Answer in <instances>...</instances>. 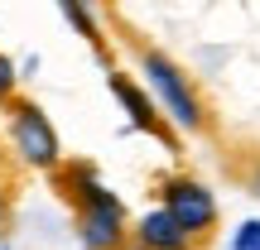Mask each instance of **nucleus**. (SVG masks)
I'll return each instance as SVG.
<instances>
[{"label":"nucleus","instance_id":"f257e3e1","mask_svg":"<svg viewBox=\"0 0 260 250\" xmlns=\"http://www.w3.org/2000/svg\"><path fill=\"white\" fill-rule=\"evenodd\" d=\"M53 183H58V193H63V202L73 207L82 250H130V222H135V217H130L125 202L102 183V168L96 164L68 159Z\"/></svg>","mask_w":260,"mask_h":250},{"label":"nucleus","instance_id":"f03ea898","mask_svg":"<svg viewBox=\"0 0 260 250\" xmlns=\"http://www.w3.org/2000/svg\"><path fill=\"white\" fill-rule=\"evenodd\" d=\"M130 53H135V67H140V82H145V92L159 101V111H164V121L178 130V135H207V125H212V116H207V101H203V87L193 82V73H188L178 58H169L164 48L145 44L140 34H130Z\"/></svg>","mask_w":260,"mask_h":250},{"label":"nucleus","instance_id":"7ed1b4c3","mask_svg":"<svg viewBox=\"0 0 260 250\" xmlns=\"http://www.w3.org/2000/svg\"><path fill=\"white\" fill-rule=\"evenodd\" d=\"M5 139H10V154L29 173H53V178L63 173L68 154H63V139H58V125L48 121V111L34 96H19L5 111Z\"/></svg>","mask_w":260,"mask_h":250},{"label":"nucleus","instance_id":"20e7f679","mask_svg":"<svg viewBox=\"0 0 260 250\" xmlns=\"http://www.w3.org/2000/svg\"><path fill=\"white\" fill-rule=\"evenodd\" d=\"M159 193V207H164L169 217H174L178 226H188V231L198 236V241H212V231L222 226V207H217V193L203 183V178H193L188 168H174V173H164L154 183Z\"/></svg>","mask_w":260,"mask_h":250},{"label":"nucleus","instance_id":"39448f33","mask_svg":"<svg viewBox=\"0 0 260 250\" xmlns=\"http://www.w3.org/2000/svg\"><path fill=\"white\" fill-rule=\"evenodd\" d=\"M106 92H111V101L121 106V116L130 121V130H140V135L159 139L169 154H178V130L164 121L159 101L145 92V82H140V77H130V73H121V67H111V73H106Z\"/></svg>","mask_w":260,"mask_h":250},{"label":"nucleus","instance_id":"423d86ee","mask_svg":"<svg viewBox=\"0 0 260 250\" xmlns=\"http://www.w3.org/2000/svg\"><path fill=\"white\" fill-rule=\"evenodd\" d=\"M130 250H203V241L154 202L130 222Z\"/></svg>","mask_w":260,"mask_h":250},{"label":"nucleus","instance_id":"0eeeda50","mask_svg":"<svg viewBox=\"0 0 260 250\" xmlns=\"http://www.w3.org/2000/svg\"><path fill=\"white\" fill-rule=\"evenodd\" d=\"M58 15H63L68 24H73L77 34L87 39V44H92V53L102 58V67H106V73H111V53H106V39H102V24H96V15H92V10H87L82 0H63V5H58Z\"/></svg>","mask_w":260,"mask_h":250},{"label":"nucleus","instance_id":"6e6552de","mask_svg":"<svg viewBox=\"0 0 260 250\" xmlns=\"http://www.w3.org/2000/svg\"><path fill=\"white\" fill-rule=\"evenodd\" d=\"M19 101V63L10 53H0V116Z\"/></svg>","mask_w":260,"mask_h":250},{"label":"nucleus","instance_id":"1a4fd4ad","mask_svg":"<svg viewBox=\"0 0 260 250\" xmlns=\"http://www.w3.org/2000/svg\"><path fill=\"white\" fill-rule=\"evenodd\" d=\"M226 250H260V217H246V222H236L232 245H226Z\"/></svg>","mask_w":260,"mask_h":250},{"label":"nucleus","instance_id":"9d476101","mask_svg":"<svg viewBox=\"0 0 260 250\" xmlns=\"http://www.w3.org/2000/svg\"><path fill=\"white\" fill-rule=\"evenodd\" d=\"M241 183H246V193H251V197H260V154L251 159V164H246V173H241Z\"/></svg>","mask_w":260,"mask_h":250},{"label":"nucleus","instance_id":"9b49d317","mask_svg":"<svg viewBox=\"0 0 260 250\" xmlns=\"http://www.w3.org/2000/svg\"><path fill=\"white\" fill-rule=\"evenodd\" d=\"M10 197H15L10 193V178L0 173V231H5V217H10Z\"/></svg>","mask_w":260,"mask_h":250},{"label":"nucleus","instance_id":"f8f14e48","mask_svg":"<svg viewBox=\"0 0 260 250\" xmlns=\"http://www.w3.org/2000/svg\"><path fill=\"white\" fill-rule=\"evenodd\" d=\"M0 250H10V231H0Z\"/></svg>","mask_w":260,"mask_h":250}]
</instances>
